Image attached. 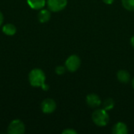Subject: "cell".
<instances>
[{
	"mask_svg": "<svg viewBox=\"0 0 134 134\" xmlns=\"http://www.w3.org/2000/svg\"><path fill=\"white\" fill-rule=\"evenodd\" d=\"M46 74L40 68L31 70L28 75V81L31 86L34 87H42L44 90H47L49 86L46 84Z\"/></svg>",
	"mask_w": 134,
	"mask_h": 134,
	"instance_id": "1",
	"label": "cell"
},
{
	"mask_svg": "<svg viewBox=\"0 0 134 134\" xmlns=\"http://www.w3.org/2000/svg\"><path fill=\"white\" fill-rule=\"evenodd\" d=\"M109 115L105 109H97L92 114V120L97 126H105L109 122Z\"/></svg>",
	"mask_w": 134,
	"mask_h": 134,
	"instance_id": "2",
	"label": "cell"
},
{
	"mask_svg": "<svg viewBox=\"0 0 134 134\" xmlns=\"http://www.w3.org/2000/svg\"><path fill=\"white\" fill-rule=\"evenodd\" d=\"M64 66L66 67L67 70L70 72L76 71L81 66V59L77 55H71L68 57L65 61Z\"/></svg>",
	"mask_w": 134,
	"mask_h": 134,
	"instance_id": "3",
	"label": "cell"
},
{
	"mask_svg": "<svg viewBox=\"0 0 134 134\" xmlns=\"http://www.w3.org/2000/svg\"><path fill=\"white\" fill-rule=\"evenodd\" d=\"M8 133L23 134L25 132V125L20 119L13 120L8 126Z\"/></svg>",
	"mask_w": 134,
	"mask_h": 134,
	"instance_id": "4",
	"label": "cell"
},
{
	"mask_svg": "<svg viewBox=\"0 0 134 134\" xmlns=\"http://www.w3.org/2000/svg\"><path fill=\"white\" fill-rule=\"evenodd\" d=\"M48 9L52 12H60L65 9L68 0H46Z\"/></svg>",
	"mask_w": 134,
	"mask_h": 134,
	"instance_id": "5",
	"label": "cell"
},
{
	"mask_svg": "<svg viewBox=\"0 0 134 134\" xmlns=\"http://www.w3.org/2000/svg\"><path fill=\"white\" fill-rule=\"evenodd\" d=\"M57 108V104L54 100L47 98L45 99L41 104V109L45 114H51Z\"/></svg>",
	"mask_w": 134,
	"mask_h": 134,
	"instance_id": "6",
	"label": "cell"
},
{
	"mask_svg": "<svg viewBox=\"0 0 134 134\" xmlns=\"http://www.w3.org/2000/svg\"><path fill=\"white\" fill-rule=\"evenodd\" d=\"M86 104L89 107L92 108H97L99 106H100L101 104V100L100 98V97L95 93H90L88 94L86 96Z\"/></svg>",
	"mask_w": 134,
	"mask_h": 134,
	"instance_id": "7",
	"label": "cell"
},
{
	"mask_svg": "<svg viewBox=\"0 0 134 134\" xmlns=\"http://www.w3.org/2000/svg\"><path fill=\"white\" fill-rule=\"evenodd\" d=\"M128 131V126L122 122H117L112 127V133L114 134H126Z\"/></svg>",
	"mask_w": 134,
	"mask_h": 134,
	"instance_id": "8",
	"label": "cell"
},
{
	"mask_svg": "<svg viewBox=\"0 0 134 134\" xmlns=\"http://www.w3.org/2000/svg\"><path fill=\"white\" fill-rule=\"evenodd\" d=\"M28 5L35 10L42 9L46 4V0H27Z\"/></svg>",
	"mask_w": 134,
	"mask_h": 134,
	"instance_id": "9",
	"label": "cell"
},
{
	"mask_svg": "<svg viewBox=\"0 0 134 134\" xmlns=\"http://www.w3.org/2000/svg\"><path fill=\"white\" fill-rule=\"evenodd\" d=\"M51 18V13L49 9H42L38 14V19L41 23H46Z\"/></svg>",
	"mask_w": 134,
	"mask_h": 134,
	"instance_id": "10",
	"label": "cell"
},
{
	"mask_svg": "<svg viewBox=\"0 0 134 134\" xmlns=\"http://www.w3.org/2000/svg\"><path fill=\"white\" fill-rule=\"evenodd\" d=\"M117 79L122 83H128L130 80V74L126 70H119L117 72Z\"/></svg>",
	"mask_w": 134,
	"mask_h": 134,
	"instance_id": "11",
	"label": "cell"
},
{
	"mask_svg": "<svg viewBox=\"0 0 134 134\" xmlns=\"http://www.w3.org/2000/svg\"><path fill=\"white\" fill-rule=\"evenodd\" d=\"M2 32L9 36H13L16 32V27L13 24H6L2 27Z\"/></svg>",
	"mask_w": 134,
	"mask_h": 134,
	"instance_id": "12",
	"label": "cell"
},
{
	"mask_svg": "<svg viewBox=\"0 0 134 134\" xmlns=\"http://www.w3.org/2000/svg\"><path fill=\"white\" fill-rule=\"evenodd\" d=\"M115 107V101L112 98H107L103 102V108L106 111H111Z\"/></svg>",
	"mask_w": 134,
	"mask_h": 134,
	"instance_id": "13",
	"label": "cell"
},
{
	"mask_svg": "<svg viewBox=\"0 0 134 134\" xmlns=\"http://www.w3.org/2000/svg\"><path fill=\"white\" fill-rule=\"evenodd\" d=\"M122 4L126 9L134 11V0H122Z\"/></svg>",
	"mask_w": 134,
	"mask_h": 134,
	"instance_id": "14",
	"label": "cell"
},
{
	"mask_svg": "<svg viewBox=\"0 0 134 134\" xmlns=\"http://www.w3.org/2000/svg\"><path fill=\"white\" fill-rule=\"evenodd\" d=\"M67 68L65 66H62V65H59L57 66L56 68H55V72L59 75H64L66 71Z\"/></svg>",
	"mask_w": 134,
	"mask_h": 134,
	"instance_id": "15",
	"label": "cell"
},
{
	"mask_svg": "<svg viewBox=\"0 0 134 134\" xmlns=\"http://www.w3.org/2000/svg\"><path fill=\"white\" fill-rule=\"evenodd\" d=\"M63 134H77V131H75V130L73 129H66L64 130L63 132Z\"/></svg>",
	"mask_w": 134,
	"mask_h": 134,
	"instance_id": "16",
	"label": "cell"
},
{
	"mask_svg": "<svg viewBox=\"0 0 134 134\" xmlns=\"http://www.w3.org/2000/svg\"><path fill=\"white\" fill-rule=\"evenodd\" d=\"M103 2L107 5H111L114 2V0H103Z\"/></svg>",
	"mask_w": 134,
	"mask_h": 134,
	"instance_id": "17",
	"label": "cell"
},
{
	"mask_svg": "<svg viewBox=\"0 0 134 134\" xmlns=\"http://www.w3.org/2000/svg\"><path fill=\"white\" fill-rule=\"evenodd\" d=\"M3 20H4V16H3V14H2V13L0 11V26L2 24V23H3Z\"/></svg>",
	"mask_w": 134,
	"mask_h": 134,
	"instance_id": "18",
	"label": "cell"
},
{
	"mask_svg": "<svg viewBox=\"0 0 134 134\" xmlns=\"http://www.w3.org/2000/svg\"><path fill=\"white\" fill-rule=\"evenodd\" d=\"M130 43H131L132 46L134 48V35L131 38V39H130Z\"/></svg>",
	"mask_w": 134,
	"mask_h": 134,
	"instance_id": "19",
	"label": "cell"
},
{
	"mask_svg": "<svg viewBox=\"0 0 134 134\" xmlns=\"http://www.w3.org/2000/svg\"><path fill=\"white\" fill-rule=\"evenodd\" d=\"M132 86H133V88L134 89V78L133 79V80H132Z\"/></svg>",
	"mask_w": 134,
	"mask_h": 134,
	"instance_id": "20",
	"label": "cell"
}]
</instances>
